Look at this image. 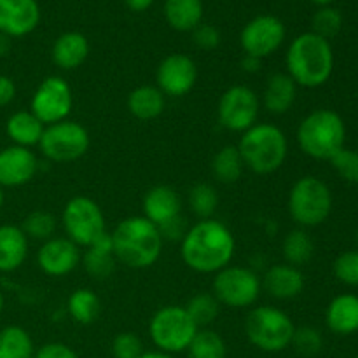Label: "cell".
<instances>
[{
  "label": "cell",
  "instance_id": "obj_1",
  "mask_svg": "<svg viewBox=\"0 0 358 358\" xmlns=\"http://www.w3.org/2000/svg\"><path fill=\"white\" fill-rule=\"evenodd\" d=\"M236 254L233 231L217 219H203L192 224L180 240V257L191 271L215 275L227 268Z\"/></svg>",
  "mask_w": 358,
  "mask_h": 358
},
{
  "label": "cell",
  "instance_id": "obj_2",
  "mask_svg": "<svg viewBox=\"0 0 358 358\" xmlns=\"http://www.w3.org/2000/svg\"><path fill=\"white\" fill-rule=\"evenodd\" d=\"M117 262L129 269L152 268L163 254V234L156 224L143 215L122 219L110 233Z\"/></svg>",
  "mask_w": 358,
  "mask_h": 358
},
{
  "label": "cell",
  "instance_id": "obj_3",
  "mask_svg": "<svg viewBox=\"0 0 358 358\" xmlns=\"http://www.w3.org/2000/svg\"><path fill=\"white\" fill-rule=\"evenodd\" d=\"M287 73L301 87L315 90L327 83L334 72V51L327 38L306 31L290 42L285 55Z\"/></svg>",
  "mask_w": 358,
  "mask_h": 358
},
{
  "label": "cell",
  "instance_id": "obj_4",
  "mask_svg": "<svg viewBox=\"0 0 358 358\" xmlns=\"http://www.w3.org/2000/svg\"><path fill=\"white\" fill-rule=\"evenodd\" d=\"M245 168L255 175H271L283 166L289 156V140L282 128L271 122H257L241 133L238 142Z\"/></svg>",
  "mask_w": 358,
  "mask_h": 358
},
{
  "label": "cell",
  "instance_id": "obj_5",
  "mask_svg": "<svg viewBox=\"0 0 358 358\" xmlns=\"http://www.w3.org/2000/svg\"><path fill=\"white\" fill-rule=\"evenodd\" d=\"M346 124L341 115L331 108L310 112L297 128V143L308 157L331 161L345 147Z\"/></svg>",
  "mask_w": 358,
  "mask_h": 358
},
{
  "label": "cell",
  "instance_id": "obj_6",
  "mask_svg": "<svg viewBox=\"0 0 358 358\" xmlns=\"http://www.w3.org/2000/svg\"><path fill=\"white\" fill-rule=\"evenodd\" d=\"M296 325L290 315L276 306H255L245 318L248 343L264 353H280L292 345Z\"/></svg>",
  "mask_w": 358,
  "mask_h": 358
},
{
  "label": "cell",
  "instance_id": "obj_7",
  "mask_svg": "<svg viewBox=\"0 0 358 358\" xmlns=\"http://www.w3.org/2000/svg\"><path fill=\"white\" fill-rule=\"evenodd\" d=\"M332 192L324 180L306 175L296 180L289 192V215L303 229L322 226L332 212Z\"/></svg>",
  "mask_w": 358,
  "mask_h": 358
},
{
  "label": "cell",
  "instance_id": "obj_8",
  "mask_svg": "<svg viewBox=\"0 0 358 358\" xmlns=\"http://www.w3.org/2000/svg\"><path fill=\"white\" fill-rule=\"evenodd\" d=\"M199 327L184 306L168 304L159 308L149 320V336L156 350L170 355L187 352Z\"/></svg>",
  "mask_w": 358,
  "mask_h": 358
},
{
  "label": "cell",
  "instance_id": "obj_9",
  "mask_svg": "<svg viewBox=\"0 0 358 358\" xmlns=\"http://www.w3.org/2000/svg\"><path fill=\"white\" fill-rule=\"evenodd\" d=\"M62 226L66 238L80 248H87L108 233L103 210L90 196H73L66 201Z\"/></svg>",
  "mask_w": 358,
  "mask_h": 358
},
{
  "label": "cell",
  "instance_id": "obj_10",
  "mask_svg": "<svg viewBox=\"0 0 358 358\" xmlns=\"http://www.w3.org/2000/svg\"><path fill=\"white\" fill-rule=\"evenodd\" d=\"M262 292V282L257 273L243 266H227L213 275L212 294L220 306L245 310L254 306Z\"/></svg>",
  "mask_w": 358,
  "mask_h": 358
},
{
  "label": "cell",
  "instance_id": "obj_11",
  "mask_svg": "<svg viewBox=\"0 0 358 358\" xmlns=\"http://www.w3.org/2000/svg\"><path fill=\"white\" fill-rule=\"evenodd\" d=\"M91 138L87 129L80 122L65 119L56 124L45 126L42 135L41 152L52 163H72L86 156Z\"/></svg>",
  "mask_w": 358,
  "mask_h": 358
},
{
  "label": "cell",
  "instance_id": "obj_12",
  "mask_svg": "<svg viewBox=\"0 0 358 358\" xmlns=\"http://www.w3.org/2000/svg\"><path fill=\"white\" fill-rule=\"evenodd\" d=\"M261 98L252 87L236 84L227 87L217 103V117L222 128L233 133H245L257 124Z\"/></svg>",
  "mask_w": 358,
  "mask_h": 358
},
{
  "label": "cell",
  "instance_id": "obj_13",
  "mask_svg": "<svg viewBox=\"0 0 358 358\" xmlns=\"http://www.w3.org/2000/svg\"><path fill=\"white\" fill-rule=\"evenodd\" d=\"M73 107V93L70 84L59 76H49L34 91L30 112L44 126L56 124L69 119Z\"/></svg>",
  "mask_w": 358,
  "mask_h": 358
},
{
  "label": "cell",
  "instance_id": "obj_14",
  "mask_svg": "<svg viewBox=\"0 0 358 358\" xmlns=\"http://www.w3.org/2000/svg\"><path fill=\"white\" fill-rule=\"evenodd\" d=\"M287 28L280 17L273 14H259L252 17L240 34L243 55L264 59L275 55L285 42Z\"/></svg>",
  "mask_w": 358,
  "mask_h": 358
},
{
  "label": "cell",
  "instance_id": "obj_15",
  "mask_svg": "<svg viewBox=\"0 0 358 358\" xmlns=\"http://www.w3.org/2000/svg\"><path fill=\"white\" fill-rule=\"evenodd\" d=\"M198 80V66L191 56L171 52L164 56L156 70V86L164 96L180 98L191 93Z\"/></svg>",
  "mask_w": 358,
  "mask_h": 358
},
{
  "label": "cell",
  "instance_id": "obj_16",
  "mask_svg": "<svg viewBox=\"0 0 358 358\" xmlns=\"http://www.w3.org/2000/svg\"><path fill=\"white\" fill-rule=\"evenodd\" d=\"M83 252L66 236H52L44 241L37 250V264L44 275L51 278H63L76 271L80 264Z\"/></svg>",
  "mask_w": 358,
  "mask_h": 358
},
{
  "label": "cell",
  "instance_id": "obj_17",
  "mask_svg": "<svg viewBox=\"0 0 358 358\" xmlns=\"http://www.w3.org/2000/svg\"><path fill=\"white\" fill-rule=\"evenodd\" d=\"M38 171V159L31 149L20 145L0 150V187H21L34 180Z\"/></svg>",
  "mask_w": 358,
  "mask_h": 358
},
{
  "label": "cell",
  "instance_id": "obj_18",
  "mask_svg": "<svg viewBox=\"0 0 358 358\" xmlns=\"http://www.w3.org/2000/svg\"><path fill=\"white\" fill-rule=\"evenodd\" d=\"M41 23L37 0H0V34L20 38L31 34Z\"/></svg>",
  "mask_w": 358,
  "mask_h": 358
},
{
  "label": "cell",
  "instance_id": "obj_19",
  "mask_svg": "<svg viewBox=\"0 0 358 358\" xmlns=\"http://www.w3.org/2000/svg\"><path fill=\"white\" fill-rule=\"evenodd\" d=\"M262 289L271 296L273 299L290 301L296 299L303 294L306 280H304L301 268L290 266L287 262L282 264H273L262 276Z\"/></svg>",
  "mask_w": 358,
  "mask_h": 358
},
{
  "label": "cell",
  "instance_id": "obj_20",
  "mask_svg": "<svg viewBox=\"0 0 358 358\" xmlns=\"http://www.w3.org/2000/svg\"><path fill=\"white\" fill-rule=\"evenodd\" d=\"M142 208L145 219L163 227L182 215V199L170 185H156L145 192Z\"/></svg>",
  "mask_w": 358,
  "mask_h": 358
},
{
  "label": "cell",
  "instance_id": "obj_21",
  "mask_svg": "<svg viewBox=\"0 0 358 358\" xmlns=\"http://www.w3.org/2000/svg\"><path fill=\"white\" fill-rule=\"evenodd\" d=\"M90 56V41L80 31H65L51 48V59L58 69L76 70Z\"/></svg>",
  "mask_w": 358,
  "mask_h": 358
},
{
  "label": "cell",
  "instance_id": "obj_22",
  "mask_svg": "<svg viewBox=\"0 0 358 358\" xmlns=\"http://www.w3.org/2000/svg\"><path fill=\"white\" fill-rule=\"evenodd\" d=\"M297 100V84L287 72L273 73L268 79L262 94V105L273 115H283L294 107Z\"/></svg>",
  "mask_w": 358,
  "mask_h": 358
},
{
  "label": "cell",
  "instance_id": "obj_23",
  "mask_svg": "<svg viewBox=\"0 0 358 358\" xmlns=\"http://www.w3.org/2000/svg\"><path fill=\"white\" fill-rule=\"evenodd\" d=\"M329 331L338 336H352L358 332V296L341 294L329 303L325 311Z\"/></svg>",
  "mask_w": 358,
  "mask_h": 358
},
{
  "label": "cell",
  "instance_id": "obj_24",
  "mask_svg": "<svg viewBox=\"0 0 358 358\" xmlns=\"http://www.w3.org/2000/svg\"><path fill=\"white\" fill-rule=\"evenodd\" d=\"M28 238L13 224L0 226V273H14L28 257Z\"/></svg>",
  "mask_w": 358,
  "mask_h": 358
},
{
  "label": "cell",
  "instance_id": "obj_25",
  "mask_svg": "<svg viewBox=\"0 0 358 358\" xmlns=\"http://www.w3.org/2000/svg\"><path fill=\"white\" fill-rule=\"evenodd\" d=\"M80 264L84 266V271L98 282L107 280L114 273L117 259H115L114 248H112L110 233L103 234L100 240L94 241L84 250Z\"/></svg>",
  "mask_w": 358,
  "mask_h": 358
},
{
  "label": "cell",
  "instance_id": "obj_26",
  "mask_svg": "<svg viewBox=\"0 0 358 358\" xmlns=\"http://www.w3.org/2000/svg\"><path fill=\"white\" fill-rule=\"evenodd\" d=\"M128 110L138 121H154L159 117L166 107V96L159 91L157 86L143 84L135 87L128 94Z\"/></svg>",
  "mask_w": 358,
  "mask_h": 358
},
{
  "label": "cell",
  "instance_id": "obj_27",
  "mask_svg": "<svg viewBox=\"0 0 358 358\" xmlns=\"http://www.w3.org/2000/svg\"><path fill=\"white\" fill-rule=\"evenodd\" d=\"M44 129L45 126L30 110L14 112L6 122V133L13 145L27 147V149L41 143Z\"/></svg>",
  "mask_w": 358,
  "mask_h": 358
},
{
  "label": "cell",
  "instance_id": "obj_28",
  "mask_svg": "<svg viewBox=\"0 0 358 358\" xmlns=\"http://www.w3.org/2000/svg\"><path fill=\"white\" fill-rule=\"evenodd\" d=\"M164 17L177 31H192L203 23V0H166Z\"/></svg>",
  "mask_w": 358,
  "mask_h": 358
},
{
  "label": "cell",
  "instance_id": "obj_29",
  "mask_svg": "<svg viewBox=\"0 0 358 358\" xmlns=\"http://www.w3.org/2000/svg\"><path fill=\"white\" fill-rule=\"evenodd\" d=\"M245 171V163L236 145H226L215 152L212 159V175L224 185L236 184Z\"/></svg>",
  "mask_w": 358,
  "mask_h": 358
},
{
  "label": "cell",
  "instance_id": "obj_30",
  "mask_svg": "<svg viewBox=\"0 0 358 358\" xmlns=\"http://www.w3.org/2000/svg\"><path fill=\"white\" fill-rule=\"evenodd\" d=\"M100 310V297L87 287L76 289L66 301V311H69L70 318L79 325H91L93 322H96Z\"/></svg>",
  "mask_w": 358,
  "mask_h": 358
},
{
  "label": "cell",
  "instance_id": "obj_31",
  "mask_svg": "<svg viewBox=\"0 0 358 358\" xmlns=\"http://www.w3.org/2000/svg\"><path fill=\"white\" fill-rule=\"evenodd\" d=\"M35 345L30 332L20 325H7L0 331V358H34Z\"/></svg>",
  "mask_w": 358,
  "mask_h": 358
},
{
  "label": "cell",
  "instance_id": "obj_32",
  "mask_svg": "<svg viewBox=\"0 0 358 358\" xmlns=\"http://www.w3.org/2000/svg\"><path fill=\"white\" fill-rule=\"evenodd\" d=\"M282 254L287 264L296 266V268L308 264L315 254V243L310 233L303 227H297V229L287 233L282 243Z\"/></svg>",
  "mask_w": 358,
  "mask_h": 358
},
{
  "label": "cell",
  "instance_id": "obj_33",
  "mask_svg": "<svg viewBox=\"0 0 358 358\" xmlns=\"http://www.w3.org/2000/svg\"><path fill=\"white\" fill-rule=\"evenodd\" d=\"M187 203L191 212L198 217L199 220L203 219H213L217 208H219V192L213 187L212 184H206V182H199V184L192 185L189 189L187 194Z\"/></svg>",
  "mask_w": 358,
  "mask_h": 358
},
{
  "label": "cell",
  "instance_id": "obj_34",
  "mask_svg": "<svg viewBox=\"0 0 358 358\" xmlns=\"http://www.w3.org/2000/svg\"><path fill=\"white\" fill-rule=\"evenodd\" d=\"M189 358H227V345L213 329H199L187 348Z\"/></svg>",
  "mask_w": 358,
  "mask_h": 358
},
{
  "label": "cell",
  "instance_id": "obj_35",
  "mask_svg": "<svg viewBox=\"0 0 358 358\" xmlns=\"http://www.w3.org/2000/svg\"><path fill=\"white\" fill-rule=\"evenodd\" d=\"M184 308L191 315L194 324L199 329H205L219 318L220 308L222 306H220V303L212 292H198L187 301Z\"/></svg>",
  "mask_w": 358,
  "mask_h": 358
},
{
  "label": "cell",
  "instance_id": "obj_36",
  "mask_svg": "<svg viewBox=\"0 0 358 358\" xmlns=\"http://www.w3.org/2000/svg\"><path fill=\"white\" fill-rule=\"evenodd\" d=\"M24 236L34 241H48L55 236L56 231V217L45 210H34L28 213L21 224Z\"/></svg>",
  "mask_w": 358,
  "mask_h": 358
},
{
  "label": "cell",
  "instance_id": "obj_37",
  "mask_svg": "<svg viewBox=\"0 0 358 358\" xmlns=\"http://www.w3.org/2000/svg\"><path fill=\"white\" fill-rule=\"evenodd\" d=\"M290 346L299 355L315 357L324 348V338H322V332L318 329L311 327V325H303V327H296Z\"/></svg>",
  "mask_w": 358,
  "mask_h": 358
},
{
  "label": "cell",
  "instance_id": "obj_38",
  "mask_svg": "<svg viewBox=\"0 0 358 358\" xmlns=\"http://www.w3.org/2000/svg\"><path fill=\"white\" fill-rule=\"evenodd\" d=\"M311 24H313V30H311L313 34L320 35V37L327 38L329 41V38L334 37V35H338L339 31H341L343 16L338 9H334V7L331 6H325L320 7V9L315 13Z\"/></svg>",
  "mask_w": 358,
  "mask_h": 358
},
{
  "label": "cell",
  "instance_id": "obj_39",
  "mask_svg": "<svg viewBox=\"0 0 358 358\" xmlns=\"http://www.w3.org/2000/svg\"><path fill=\"white\" fill-rule=\"evenodd\" d=\"M332 271L345 285L358 287V250H348L338 255L332 264Z\"/></svg>",
  "mask_w": 358,
  "mask_h": 358
},
{
  "label": "cell",
  "instance_id": "obj_40",
  "mask_svg": "<svg viewBox=\"0 0 358 358\" xmlns=\"http://www.w3.org/2000/svg\"><path fill=\"white\" fill-rule=\"evenodd\" d=\"M332 168L343 180L350 184H358V150L343 147L331 159Z\"/></svg>",
  "mask_w": 358,
  "mask_h": 358
},
{
  "label": "cell",
  "instance_id": "obj_41",
  "mask_svg": "<svg viewBox=\"0 0 358 358\" xmlns=\"http://www.w3.org/2000/svg\"><path fill=\"white\" fill-rule=\"evenodd\" d=\"M112 357L114 358H140L145 350L143 343L135 332H119L112 339Z\"/></svg>",
  "mask_w": 358,
  "mask_h": 358
},
{
  "label": "cell",
  "instance_id": "obj_42",
  "mask_svg": "<svg viewBox=\"0 0 358 358\" xmlns=\"http://www.w3.org/2000/svg\"><path fill=\"white\" fill-rule=\"evenodd\" d=\"M191 34H192V41H194V44L198 45L199 49H203V51H212V49L219 48L220 31L217 30L213 24H208V23L198 24Z\"/></svg>",
  "mask_w": 358,
  "mask_h": 358
},
{
  "label": "cell",
  "instance_id": "obj_43",
  "mask_svg": "<svg viewBox=\"0 0 358 358\" xmlns=\"http://www.w3.org/2000/svg\"><path fill=\"white\" fill-rule=\"evenodd\" d=\"M34 358H80L79 353L72 348V346L65 345V343H45L41 348L35 350Z\"/></svg>",
  "mask_w": 358,
  "mask_h": 358
},
{
  "label": "cell",
  "instance_id": "obj_44",
  "mask_svg": "<svg viewBox=\"0 0 358 358\" xmlns=\"http://www.w3.org/2000/svg\"><path fill=\"white\" fill-rule=\"evenodd\" d=\"M16 93V83L9 76H0V108L13 103Z\"/></svg>",
  "mask_w": 358,
  "mask_h": 358
},
{
  "label": "cell",
  "instance_id": "obj_45",
  "mask_svg": "<svg viewBox=\"0 0 358 358\" xmlns=\"http://www.w3.org/2000/svg\"><path fill=\"white\" fill-rule=\"evenodd\" d=\"M261 63H262V59L254 58V56L243 55V58H241V69H243V72H247V73H255V72H259V69H261Z\"/></svg>",
  "mask_w": 358,
  "mask_h": 358
},
{
  "label": "cell",
  "instance_id": "obj_46",
  "mask_svg": "<svg viewBox=\"0 0 358 358\" xmlns=\"http://www.w3.org/2000/svg\"><path fill=\"white\" fill-rule=\"evenodd\" d=\"M124 3L133 13H143V10H147L152 6L154 0H124Z\"/></svg>",
  "mask_w": 358,
  "mask_h": 358
},
{
  "label": "cell",
  "instance_id": "obj_47",
  "mask_svg": "<svg viewBox=\"0 0 358 358\" xmlns=\"http://www.w3.org/2000/svg\"><path fill=\"white\" fill-rule=\"evenodd\" d=\"M10 49H13V38L0 34V58H6L10 52Z\"/></svg>",
  "mask_w": 358,
  "mask_h": 358
},
{
  "label": "cell",
  "instance_id": "obj_48",
  "mask_svg": "<svg viewBox=\"0 0 358 358\" xmlns=\"http://www.w3.org/2000/svg\"><path fill=\"white\" fill-rule=\"evenodd\" d=\"M140 358H177V355H170V353L159 352V350H150V352H143Z\"/></svg>",
  "mask_w": 358,
  "mask_h": 358
},
{
  "label": "cell",
  "instance_id": "obj_49",
  "mask_svg": "<svg viewBox=\"0 0 358 358\" xmlns=\"http://www.w3.org/2000/svg\"><path fill=\"white\" fill-rule=\"evenodd\" d=\"M311 2L317 3V6H320V7H325V6H331L334 0H311Z\"/></svg>",
  "mask_w": 358,
  "mask_h": 358
},
{
  "label": "cell",
  "instance_id": "obj_50",
  "mask_svg": "<svg viewBox=\"0 0 358 358\" xmlns=\"http://www.w3.org/2000/svg\"><path fill=\"white\" fill-rule=\"evenodd\" d=\"M3 201H6V196H3V189L0 187V210H2V206H3Z\"/></svg>",
  "mask_w": 358,
  "mask_h": 358
},
{
  "label": "cell",
  "instance_id": "obj_51",
  "mask_svg": "<svg viewBox=\"0 0 358 358\" xmlns=\"http://www.w3.org/2000/svg\"><path fill=\"white\" fill-rule=\"evenodd\" d=\"M3 304H6V301H3L2 292H0V315H2V311H3Z\"/></svg>",
  "mask_w": 358,
  "mask_h": 358
},
{
  "label": "cell",
  "instance_id": "obj_52",
  "mask_svg": "<svg viewBox=\"0 0 358 358\" xmlns=\"http://www.w3.org/2000/svg\"><path fill=\"white\" fill-rule=\"evenodd\" d=\"M357 243H358V229H357Z\"/></svg>",
  "mask_w": 358,
  "mask_h": 358
},
{
  "label": "cell",
  "instance_id": "obj_53",
  "mask_svg": "<svg viewBox=\"0 0 358 358\" xmlns=\"http://www.w3.org/2000/svg\"><path fill=\"white\" fill-rule=\"evenodd\" d=\"M355 358H358V355H357V357H355Z\"/></svg>",
  "mask_w": 358,
  "mask_h": 358
}]
</instances>
